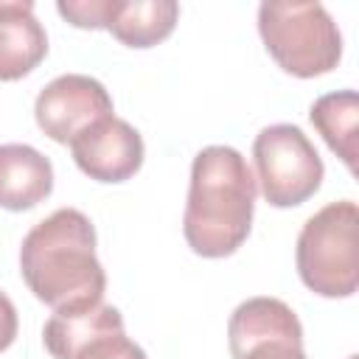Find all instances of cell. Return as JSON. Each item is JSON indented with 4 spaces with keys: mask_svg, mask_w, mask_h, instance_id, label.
<instances>
[{
    "mask_svg": "<svg viewBox=\"0 0 359 359\" xmlns=\"http://www.w3.org/2000/svg\"><path fill=\"white\" fill-rule=\"evenodd\" d=\"M20 272L53 311L93 309L104 300L107 275L95 255V227L76 208H59L28 230Z\"/></svg>",
    "mask_w": 359,
    "mask_h": 359,
    "instance_id": "1",
    "label": "cell"
},
{
    "mask_svg": "<svg viewBox=\"0 0 359 359\" xmlns=\"http://www.w3.org/2000/svg\"><path fill=\"white\" fill-rule=\"evenodd\" d=\"M177 17L174 0H107L101 28L129 48H151L174 31Z\"/></svg>",
    "mask_w": 359,
    "mask_h": 359,
    "instance_id": "11",
    "label": "cell"
},
{
    "mask_svg": "<svg viewBox=\"0 0 359 359\" xmlns=\"http://www.w3.org/2000/svg\"><path fill=\"white\" fill-rule=\"evenodd\" d=\"M359 208L351 199L331 202L306 219L297 236V275L320 297H351L359 286L356 255Z\"/></svg>",
    "mask_w": 359,
    "mask_h": 359,
    "instance_id": "4",
    "label": "cell"
},
{
    "mask_svg": "<svg viewBox=\"0 0 359 359\" xmlns=\"http://www.w3.org/2000/svg\"><path fill=\"white\" fill-rule=\"evenodd\" d=\"M76 359H146V351L137 342H132L123 331H118L93 339L76 353Z\"/></svg>",
    "mask_w": 359,
    "mask_h": 359,
    "instance_id": "14",
    "label": "cell"
},
{
    "mask_svg": "<svg viewBox=\"0 0 359 359\" xmlns=\"http://www.w3.org/2000/svg\"><path fill=\"white\" fill-rule=\"evenodd\" d=\"M255 177L233 146H205L191 163V188L182 216L188 247L202 258L233 255L250 236Z\"/></svg>",
    "mask_w": 359,
    "mask_h": 359,
    "instance_id": "2",
    "label": "cell"
},
{
    "mask_svg": "<svg viewBox=\"0 0 359 359\" xmlns=\"http://www.w3.org/2000/svg\"><path fill=\"white\" fill-rule=\"evenodd\" d=\"M17 328H20V323H17V309H14V303L0 292V351H6V348L14 342Z\"/></svg>",
    "mask_w": 359,
    "mask_h": 359,
    "instance_id": "15",
    "label": "cell"
},
{
    "mask_svg": "<svg viewBox=\"0 0 359 359\" xmlns=\"http://www.w3.org/2000/svg\"><path fill=\"white\" fill-rule=\"evenodd\" d=\"M309 118L314 129L323 135L328 149L351 168L356 171V123H359V98L356 90H337L328 95H320Z\"/></svg>",
    "mask_w": 359,
    "mask_h": 359,
    "instance_id": "13",
    "label": "cell"
},
{
    "mask_svg": "<svg viewBox=\"0 0 359 359\" xmlns=\"http://www.w3.org/2000/svg\"><path fill=\"white\" fill-rule=\"evenodd\" d=\"M67 146L76 165L95 182H123L143 165L140 132L115 115L90 123Z\"/></svg>",
    "mask_w": 359,
    "mask_h": 359,
    "instance_id": "7",
    "label": "cell"
},
{
    "mask_svg": "<svg viewBox=\"0 0 359 359\" xmlns=\"http://www.w3.org/2000/svg\"><path fill=\"white\" fill-rule=\"evenodd\" d=\"M48 53V34L28 0H0V81L28 76Z\"/></svg>",
    "mask_w": 359,
    "mask_h": 359,
    "instance_id": "9",
    "label": "cell"
},
{
    "mask_svg": "<svg viewBox=\"0 0 359 359\" xmlns=\"http://www.w3.org/2000/svg\"><path fill=\"white\" fill-rule=\"evenodd\" d=\"M348 359H356V356H348Z\"/></svg>",
    "mask_w": 359,
    "mask_h": 359,
    "instance_id": "17",
    "label": "cell"
},
{
    "mask_svg": "<svg viewBox=\"0 0 359 359\" xmlns=\"http://www.w3.org/2000/svg\"><path fill=\"white\" fill-rule=\"evenodd\" d=\"M53 191L50 160L28 143L0 146V208L31 210Z\"/></svg>",
    "mask_w": 359,
    "mask_h": 359,
    "instance_id": "10",
    "label": "cell"
},
{
    "mask_svg": "<svg viewBox=\"0 0 359 359\" xmlns=\"http://www.w3.org/2000/svg\"><path fill=\"white\" fill-rule=\"evenodd\" d=\"M123 331V317L115 306L98 303L79 311H53L42 328V342L53 359H76V353L104 334Z\"/></svg>",
    "mask_w": 359,
    "mask_h": 359,
    "instance_id": "12",
    "label": "cell"
},
{
    "mask_svg": "<svg viewBox=\"0 0 359 359\" xmlns=\"http://www.w3.org/2000/svg\"><path fill=\"white\" fill-rule=\"evenodd\" d=\"M258 34L269 56L297 79L331 73L342 59V34L320 3H261Z\"/></svg>",
    "mask_w": 359,
    "mask_h": 359,
    "instance_id": "3",
    "label": "cell"
},
{
    "mask_svg": "<svg viewBox=\"0 0 359 359\" xmlns=\"http://www.w3.org/2000/svg\"><path fill=\"white\" fill-rule=\"evenodd\" d=\"M261 194L272 208H294L317 194L325 165L314 143L294 123L264 126L252 143Z\"/></svg>",
    "mask_w": 359,
    "mask_h": 359,
    "instance_id": "5",
    "label": "cell"
},
{
    "mask_svg": "<svg viewBox=\"0 0 359 359\" xmlns=\"http://www.w3.org/2000/svg\"><path fill=\"white\" fill-rule=\"evenodd\" d=\"M227 339L233 359L247 356L255 348L286 342L303 345V325L297 314L278 297H250L236 306L227 323Z\"/></svg>",
    "mask_w": 359,
    "mask_h": 359,
    "instance_id": "8",
    "label": "cell"
},
{
    "mask_svg": "<svg viewBox=\"0 0 359 359\" xmlns=\"http://www.w3.org/2000/svg\"><path fill=\"white\" fill-rule=\"evenodd\" d=\"M241 359H309L303 353V345H286V342H275V345H264L250 351Z\"/></svg>",
    "mask_w": 359,
    "mask_h": 359,
    "instance_id": "16",
    "label": "cell"
},
{
    "mask_svg": "<svg viewBox=\"0 0 359 359\" xmlns=\"http://www.w3.org/2000/svg\"><path fill=\"white\" fill-rule=\"evenodd\" d=\"M112 115L107 87L84 73H65L45 84L34 104L36 126L56 143H70L90 123Z\"/></svg>",
    "mask_w": 359,
    "mask_h": 359,
    "instance_id": "6",
    "label": "cell"
}]
</instances>
